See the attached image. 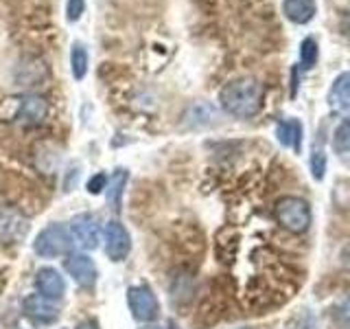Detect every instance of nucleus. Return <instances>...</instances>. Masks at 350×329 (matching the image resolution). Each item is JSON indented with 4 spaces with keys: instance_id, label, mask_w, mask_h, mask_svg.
<instances>
[{
    "instance_id": "15",
    "label": "nucleus",
    "mask_w": 350,
    "mask_h": 329,
    "mask_svg": "<svg viewBox=\"0 0 350 329\" xmlns=\"http://www.w3.org/2000/svg\"><path fill=\"white\" fill-rule=\"evenodd\" d=\"M237 250H239L237 228L226 226L224 230H219V233H217V257H219V261L230 263L237 257Z\"/></svg>"
},
{
    "instance_id": "6",
    "label": "nucleus",
    "mask_w": 350,
    "mask_h": 329,
    "mask_svg": "<svg viewBox=\"0 0 350 329\" xmlns=\"http://www.w3.org/2000/svg\"><path fill=\"white\" fill-rule=\"evenodd\" d=\"M70 237L75 239V244L81 246L83 250H94L98 246V239H101V230H98L96 217L90 213H81L72 217Z\"/></svg>"
},
{
    "instance_id": "3",
    "label": "nucleus",
    "mask_w": 350,
    "mask_h": 329,
    "mask_svg": "<svg viewBox=\"0 0 350 329\" xmlns=\"http://www.w3.org/2000/svg\"><path fill=\"white\" fill-rule=\"evenodd\" d=\"M72 237L68 233V228L64 224H51L42 230V233L33 241V250L36 255L44 259H53V257H62L70 250Z\"/></svg>"
},
{
    "instance_id": "17",
    "label": "nucleus",
    "mask_w": 350,
    "mask_h": 329,
    "mask_svg": "<svg viewBox=\"0 0 350 329\" xmlns=\"http://www.w3.org/2000/svg\"><path fill=\"white\" fill-rule=\"evenodd\" d=\"M333 149L339 156V160L350 164V117L344 119L339 127L335 130V136H333Z\"/></svg>"
},
{
    "instance_id": "13",
    "label": "nucleus",
    "mask_w": 350,
    "mask_h": 329,
    "mask_svg": "<svg viewBox=\"0 0 350 329\" xmlns=\"http://www.w3.org/2000/svg\"><path fill=\"white\" fill-rule=\"evenodd\" d=\"M282 14L291 25L304 27L315 18L317 5L315 0H282Z\"/></svg>"
},
{
    "instance_id": "8",
    "label": "nucleus",
    "mask_w": 350,
    "mask_h": 329,
    "mask_svg": "<svg viewBox=\"0 0 350 329\" xmlns=\"http://www.w3.org/2000/svg\"><path fill=\"white\" fill-rule=\"evenodd\" d=\"M131 250V237L120 222H109L105 226V252L112 261H123Z\"/></svg>"
},
{
    "instance_id": "12",
    "label": "nucleus",
    "mask_w": 350,
    "mask_h": 329,
    "mask_svg": "<svg viewBox=\"0 0 350 329\" xmlns=\"http://www.w3.org/2000/svg\"><path fill=\"white\" fill-rule=\"evenodd\" d=\"M25 314L36 323H53L57 321L59 310L53 301L44 299L42 294H31L25 301Z\"/></svg>"
},
{
    "instance_id": "14",
    "label": "nucleus",
    "mask_w": 350,
    "mask_h": 329,
    "mask_svg": "<svg viewBox=\"0 0 350 329\" xmlns=\"http://www.w3.org/2000/svg\"><path fill=\"white\" fill-rule=\"evenodd\" d=\"M276 136L280 141V145L293 149L295 154L302 151V136H304V130H302V123L300 119H284L276 125Z\"/></svg>"
},
{
    "instance_id": "19",
    "label": "nucleus",
    "mask_w": 350,
    "mask_h": 329,
    "mask_svg": "<svg viewBox=\"0 0 350 329\" xmlns=\"http://www.w3.org/2000/svg\"><path fill=\"white\" fill-rule=\"evenodd\" d=\"M317 60H320V47H317L315 38H304L300 44V69L304 71H311L315 69Z\"/></svg>"
},
{
    "instance_id": "18",
    "label": "nucleus",
    "mask_w": 350,
    "mask_h": 329,
    "mask_svg": "<svg viewBox=\"0 0 350 329\" xmlns=\"http://www.w3.org/2000/svg\"><path fill=\"white\" fill-rule=\"evenodd\" d=\"M70 71L77 82H81L88 75V49L81 42H75L70 49Z\"/></svg>"
},
{
    "instance_id": "21",
    "label": "nucleus",
    "mask_w": 350,
    "mask_h": 329,
    "mask_svg": "<svg viewBox=\"0 0 350 329\" xmlns=\"http://www.w3.org/2000/svg\"><path fill=\"white\" fill-rule=\"evenodd\" d=\"M83 11H85V0H68V3H66V20L79 22Z\"/></svg>"
},
{
    "instance_id": "26",
    "label": "nucleus",
    "mask_w": 350,
    "mask_h": 329,
    "mask_svg": "<svg viewBox=\"0 0 350 329\" xmlns=\"http://www.w3.org/2000/svg\"><path fill=\"white\" fill-rule=\"evenodd\" d=\"M346 33H348V38H350V9H348V14H346Z\"/></svg>"
},
{
    "instance_id": "11",
    "label": "nucleus",
    "mask_w": 350,
    "mask_h": 329,
    "mask_svg": "<svg viewBox=\"0 0 350 329\" xmlns=\"http://www.w3.org/2000/svg\"><path fill=\"white\" fill-rule=\"evenodd\" d=\"M326 101L331 106L333 112H339V114L350 112V71H344L342 75L335 77Z\"/></svg>"
},
{
    "instance_id": "2",
    "label": "nucleus",
    "mask_w": 350,
    "mask_h": 329,
    "mask_svg": "<svg viewBox=\"0 0 350 329\" xmlns=\"http://www.w3.org/2000/svg\"><path fill=\"white\" fill-rule=\"evenodd\" d=\"M273 217L287 233L300 235L311 226V206L298 195H284L273 206Z\"/></svg>"
},
{
    "instance_id": "22",
    "label": "nucleus",
    "mask_w": 350,
    "mask_h": 329,
    "mask_svg": "<svg viewBox=\"0 0 350 329\" xmlns=\"http://www.w3.org/2000/svg\"><path fill=\"white\" fill-rule=\"evenodd\" d=\"M105 186H107V175L105 173H96L94 178L88 180V193L96 195V193H101Z\"/></svg>"
},
{
    "instance_id": "4",
    "label": "nucleus",
    "mask_w": 350,
    "mask_h": 329,
    "mask_svg": "<svg viewBox=\"0 0 350 329\" xmlns=\"http://www.w3.org/2000/svg\"><path fill=\"white\" fill-rule=\"evenodd\" d=\"M127 303H129L131 314H134V318L140 323L156 321L160 314V305H158L156 294H153L151 288H147V285H131L127 290Z\"/></svg>"
},
{
    "instance_id": "20",
    "label": "nucleus",
    "mask_w": 350,
    "mask_h": 329,
    "mask_svg": "<svg viewBox=\"0 0 350 329\" xmlns=\"http://www.w3.org/2000/svg\"><path fill=\"white\" fill-rule=\"evenodd\" d=\"M309 167L315 180H322L324 178V171H326V151L324 149H313L311 158H309Z\"/></svg>"
},
{
    "instance_id": "1",
    "label": "nucleus",
    "mask_w": 350,
    "mask_h": 329,
    "mask_svg": "<svg viewBox=\"0 0 350 329\" xmlns=\"http://www.w3.org/2000/svg\"><path fill=\"white\" fill-rule=\"evenodd\" d=\"M262 103H265V88L254 77H239L228 82L219 93V106L237 119L256 117Z\"/></svg>"
},
{
    "instance_id": "9",
    "label": "nucleus",
    "mask_w": 350,
    "mask_h": 329,
    "mask_svg": "<svg viewBox=\"0 0 350 329\" xmlns=\"http://www.w3.org/2000/svg\"><path fill=\"white\" fill-rule=\"evenodd\" d=\"M36 288L49 301H57L66 294V279L55 268H42L36 274Z\"/></svg>"
},
{
    "instance_id": "5",
    "label": "nucleus",
    "mask_w": 350,
    "mask_h": 329,
    "mask_svg": "<svg viewBox=\"0 0 350 329\" xmlns=\"http://www.w3.org/2000/svg\"><path fill=\"white\" fill-rule=\"evenodd\" d=\"M29 233V219L16 206H0V244L11 246L25 239Z\"/></svg>"
},
{
    "instance_id": "23",
    "label": "nucleus",
    "mask_w": 350,
    "mask_h": 329,
    "mask_svg": "<svg viewBox=\"0 0 350 329\" xmlns=\"http://www.w3.org/2000/svg\"><path fill=\"white\" fill-rule=\"evenodd\" d=\"M298 86H300V66L293 64L291 66V75H289V95H291V99L298 95Z\"/></svg>"
},
{
    "instance_id": "25",
    "label": "nucleus",
    "mask_w": 350,
    "mask_h": 329,
    "mask_svg": "<svg viewBox=\"0 0 350 329\" xmlns=\"http://www.w3.org/2000/svg\"><path fill=\"white\" fill-rule=\"evenodd\" d=\"M77 329H98V325H96V321H83L77 325Z\"/></svg>"
},
{
    "instance_id": "28",
    "label": "nucleus",
    "mask_w": 350,
    "mask_h": 329,
    "mask_svg": "<svg viewBox=\"0 0 350 329\" xmlns=\"http://www.w3.org/2000/svg\"><path fill=\"white\" fill-rule=\"evenodd\" d=\"M237 329H252V327H237Z\"/></svg>"
},
{
    "instance_id": "7",
    "label": "nucleus",
    "mask_w": 350,
    "mask_h": 329,
    "mask_svg": "<svg viewBox=\"0 0 350 329\" xmlns=\"http://www.w3.org/2000/svg\"><path fill=\"white\" fill-rule=\"evenodd\" d=\"M49 114V103L38 95H25L18 99L14 119L22 125H40Z\"/></svg>"
},
{
    "instance_id": "24",
    "label": "nucleus",
    "mask_w": 350,
    "mask_h": 329,
    "mask_svg": "<svg viewBox=\"0 0 350 329\" xmlns=\"http://www.w3.org/2000/svg\"><path fill=\"white\" fill-rule=\"evenodd\" d=\"M335 316L339 318V323H346V325H350V299H346V301L339 303V307H337Z\"/></svg>"
},
{
    "instance_id": "27",
    "label": "nucleus",
    "mask_w": 350,
    "mask_h": 329,
    "mask_svg": "<svg viewBox=\"0 0 350 329\" xmlns=\"http://www.w3.org/2000/svg\"><path fill=\"white\" fill-rule=\"evenodd\" d=\"M142 329H167V327H160V325H147V327H142Z\"/></svg>"
},
{
    "instance_id": "16",
    "label": "nucleus",
    "mask_w": 350,
    "mask_h": 329,
    "mask_svg": "<svg viewBox=\"0 0 350 329\" xmlns=\"http://www.w3.org/2000/svg\"><path fill=\"white\" fill-rule=\"evenodd\" d=\"M127 180H129L127 169H116L107 178V186H105V189H107V202H109V206L114 208V211H118L120 202H123V193H125Z\"/></svg>"
},
{
    "instance_id": "10",
    "label": "nucleus",
    "mask_w": 350,
    "mask_h": 329,
    "mask_svg": "<svg viewBox=\"0 0 350 329\" xmlns=\"http://www.w3.org/2000/svg\"><path fill=\"white\" fill-rule=\"evenodd\" d=\"M66 270L81 288H92L96 281V266L88 255H72L66 259Z\"/></svg>"
}]
</instances>
